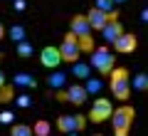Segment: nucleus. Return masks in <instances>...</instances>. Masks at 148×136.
Here are the masks:
<instances>
[{
  "label": "nucleus",
  "mask_w": 148,
  "mask_h": 136,
  "mask_svg": "<svg viewBox=\"0 0 148 136\" xmlns=\"http://www.w3.org/2000/svg\"><path fill=\"white\" fill-rule=\"evenodd\" d=\"M109 119H111V126H114V136H128V131L133 126V119H136V109L123 104V106L111 111Z\"/></svg>",
  "instance_id": "obj_1"
},
{
  "label": "nucleus",
  "mask_w": 148,
  "mask_h": 136,
  "mask_svg": "<svg viewBox=\"0 0 148 136\" xmlns=\"http://www.w3.org/2000/svg\"><path fill=\"white\" fill-rule=\"evenodd\" d=\"M109 79H111V92L119 101H128L131 99V82H128V69L126 67H114L109 72Z\"/></svg>",
  "instance_id": "obj_2"
},
{
  "label": "nucleus",
  "mask_w": 148,
  "mask_h": 136,
  "mask_svg": "<svg viewBox=\"0 0 148 136\" xmlns=\"http://www.w3.org/2000/svg\"><path fill=\"white\" fill-rule=\"evenodd\" d=\"M89 64H91L99 74L109 77V72L114 69V55H111L109 47H94V50L89 52Z\"/></svg>",
  "instance_id": "obj_3"
},
{
  "label": "nucleus",
  "mask_w": 148,
  "mask_h": 136,
  "mask_svg": "<svg viewBox=\"0 0 148 136\" xmlns=\"http://www.w3.org/2000/svg\"><path fill=\"white\" fill-rule=\"evenodd\" d=\"M59 57H62V62H77V59H82V50H79V45H77V37L72 35V32H67L64 35V40H62V45H59Z\"/></svg>",
  "instance_id": "obj_4"
},
{
  "label": "nucleus",
  "mask_w": 148,
  "mask_h": 136,
  "mask_svg": "<svg viewBox=\"0 0 148 136\" xmlns=\"http://www.w3.org/2000/svg\"><path fill=\"white\" fill-rule=\"evenodd\" d=\"M84 126H86V116H82V114H62L57 119V129L62 131V134H72V131H84Z\"/></svg>",
  "instance_id": "obj_5"
},
{
  "label": "nucleus",
  "mask_w": 148,
  "mask_h": 136,
  "mask_svg": "<svg viewBox=\"0 0 148 136\" xmlns=\"http://www.w3.org/2000/svg\"><path fill=\"white\" fill-rule=\"evenodd\" d=\"M111 111H114V104H111L109 99H94V104H91L89 109V116H86V121H94V124H101V121H106L111 116Z\"/></svg>",
  "instance_id": "obj_6"
},
{
  "label": "nucleus",
  "mask_w": 148,
  "mask_h": 136,
  "mask_svg": "<svg viewBox=\"0 0 148 136\" xmlns=\"http://www.w3.org/2000/svg\"><path fill=\"white\" fill-rule=\"evenodd\" d=\"M111 45H114V50H116L119 55H131V52H136V47H138V37L133 35V32H121Z\"/></svg>",
  "instance_id": "obj_7"
},
{
  "label": "nucleus",
  "mask_w": 148,
  "mask_h": 136,
  "mask_svg": "<svg viewBox=\"0 0 148 136\" xmlns=\"http://www.w3.org/2000/svg\"><path fill=\"white\" fill-rule=\"evenodd\" d=\"M40 62H42L47 69H57L59 64H62L59 50L54 47V45H47V47H42V52H40Z\"/></svg>",
  "instance_id": "obj_8"
},
{
  "label": "nucleus",
  "mask_w": 148,
  "mask_h": 136,
  "mask_svg": "<svg viewBox=\"0 0 148 136\" xmlns=\"http://www.w3.org/2000/svg\"><path fill=\"white\" fill-rule=\"evenodd\" d=\"M69 32H72L74 37H89L91 27H89V22H86L84 15H74L72 20H69Z\"/></svg>",
  "instance_id": "obj_9"
},
{
  "label": "nucleus",
  "mask_w": 148,
  "mask_h": 136,
  "mask_svg": "<svg viewBox=\"0 0 148 136\" xmlns=\"http://www.w3.org/2000/svg\"><path fill=\"white\" fill-rule=\"evenodd\" d=\"M86 22H89V27L91 30H101V27L109 22V12H104V10H96V8H91L89 12H86Z\"/></svg>",
  "instance_id": "obj_10"
},
{
  "label": "nucleus",
  "mask_w": 148,
  "mask_h": 136,
  "mask_svg": "<svg viewBox=\"0 0 148 136\" xmlns=\"http://www.w3.org/2000/svg\"><path fill=\"white\" fill-rule=\"evenodd\" d=\"M99 32H101V37H104V42H109V45H111V42H114V40L123 32V25H121L119 20H111V22H106Z\"/></svg>",
  "instance_id": "obj_11"
},
{
  "label": "nucleus",
  "mask_w": 148,
  "mask_h": 136,
  "mask_svg": "<svg viewBox=\"0 0 148 136\" xmlns=\"http://www.w3.org/2000/svg\"><path fill=\"white\" fill-rule=\"evenodd\" d=\"M72 77H74V79H86V77H91V64H89V62H82V59L72 62Z\"/></svg>",
  "instance_id": "obj_12"
},
{
  "label": "nucleus",
  "mask_w": 148,
  "mask_h": 136,
  "mask_svg": "<svg viewBox=\"0 0 148 136\" xmlns=\"http://www.w3.org/2000/svg\"><path fill=\"white\" fill-rule=\"evenodd\" d=\"M12 79H15V87H22V89H35L37 87V79L27 72H15Z\"/></svg>",
  "instance_id": "obj_13"
},
{
  "label": "nucleus",
  "mask_w": 148,
  "mask_h": 136,
  "mask_svg": "<svg viewBox=\"0 0 148 136\" xmlns=\"http://www.w3.org/2000/svg\"><path fill=\"white\" fill-rule=\"evenodd\" d=\"M47 84H49V89H62L64 84H67V74L59 72V69H54V72L47 77Z\"/></svg>",
  "instance_id": "obj_14"
},
{
  "label": "nucleus",
  "mask_w": 148,
  "mask_h": 136,
  "mask_svg": "<svg viewBox=\"0 0 148 136\" xmlns=\"http://www.w3.org/2000/svg\"><path fill=\"white\" fill-rule=\"evenodd\" d=\"M15 55H17V57H22V59H30L32 55H35V47L30 45V40H22V42H17V45H15Z\"/></svg>",
  "instance_id": "obj_15"
},
{
  "label": "nucleus",
  "mask_w": 148,
  "mask_h": 136,
  "mask_svg": "<svg viewBox=\"0 0 148 136\" xmlns=\"http://www.w3.org/2000/svg\"><path fill=\"white\" fill-rule=\"evenodd\" d=\"M5 35L10 37L15 45H17V42H22V40H27V30H25L22 25H12L10 30H5Z\"/></svg>",
  "instance_id": "obj_16"
},
{
  "label": "nucleus",
  "mask_w": 148,
  "mask_h": 136,
  "mask_svg": "<svg viewBox=\"0 0 148 136\" xmlns=\"http://www.w3.org/2000/svg\"><path fill=\"white\" fill-rule=\"evenodd\" d=\"M82 87H84L86 94H99L101 89H104V82H101V79H94V77H86Z\"/></svg>",
  "instance_id": "obj_17"
},
{
  "label": "nucleus",
  "mask_w": 148,
  "mask_h": 136,
  "mask_svg": "<svg viewBox=\"0 0 148 136\" xmlns=\"http://www.w3.org/2000/svg\"><path fill=\"white\" fill-rule=\"evenodd\" d=\"M32 134H35V136H49V134H52V126H49V121H47V119L35 121V126H32Z\"/></svg>",
  "instance_id": "obj_18"
},
{
  "label": "nucleus",
  "mask_w": 148,
  "mask_h": 136,
  "mask_svg": "<svg viewBox=\"0 0 148 136\" xmlns=\"http://www.w3.org/2000/svg\"><path fill=\"white\" fill-rule=\"evenodd\" d=\"M12 99H15V87L5 82L3 87H0V104H10Z\"/></svg>",
  "instance_id": "obj_19"
},
{
  "label": "nucleus",
  "mask_w": 148,
  "mask_h": 136,
  "mask_svg": "<svg viewBox=\"0 0 148 136\" xmlns=\"http://www.w3.org/2000/svg\"><path fill=\"white\" fill-rule=\"evenodd\" d=\"M10 136H35V134H32V126L27 124H10Z\"/></svg>",
  "instance_id": "obj_20"
},
{
  "label": "nucleus",
  "mask_w": 148,
  "mask_h": 136,
  "mask_svg": "<svg viewBox=\"0 0 148 136\" xmlns=\"http://www.w3.org/2000/svg\"><path fill=\"white\" fill-rule=\"evenodd\" d=\"M133 89H136V92H146L148 89V77L143 72H138L136 77H133Z\"/></svg>",
  "instance_id": "obj_21"
},
{
  "label": "nucleus",
  "mask_w": 148,
  "mask_h": 136,
  "mask_svg": "<svg viewBox=\"0 0 148 136\" xmlns=\"http://www.w3.org/2000/svg\"><path fill=\"white\" fill-rule=\"evenodd\" d=\"M12 101H15L20 109H30V106H32V97L27 94V92H22V94H15V99H12Z\"/></svg>",
  "instance_id": "obj_22"
},
{
  "label": "nucleus",
  "mask_w": 148,
  "mask_h": 136,
  "mask_svg": "<svg viewBox=\"0 0 148 136\" xmlns=\"http://www.w3.org/2000/svg\"><path fill=\"white\" fill-rule=\"evenodd\" d=\"M0 124H3V126H10V124H15V114H12L10 109L0 111Z\"/></svg>",
  "instance_id": "obj_23"
},
{
  "label": "nucleus",
  "mask_w": 148,
  "mask_h": 136,
  "mask_svg": "<svg viewBox=\"0 0 148 136\" xmlns=\"http://www.w3.org/2000/svg\"><path fill=\"white\" fill-rule=\"evenodd\" d=\"M96 10H104V12H111L114 10V0H96Z\"/></svg>",
  "instance_id": "obj_24"
},
{
  "label": "nucleus",
  "mask_w": 148,
  "mask_h": 136,
  "mask_svg": "<svg viewBox=\"0 0 148 136\" xmlns=\"http://www.w3.org/2000/svg\"><path fill=\"white\" fill-rule=\"evenodd\" d=\"M12 8H15L17 12H25V10H27V3H25V0H15V3H12Z\"/></svg>",
  "instance_id": "obj_25"
},
{
  "label": "nucleus",
  "mask_w": 148,
  "mask_h": 136,
  "mask_svg": "<svg viewBox=\"0 0 148 136\" xmlns=\"http://www.w3.org/2000/svg\"><path fill=\"white\" fill-rule=\"evenodd\" d=\"M146 20H148V10L143 8V10H141V22H146Z\"/></svg>",
  "instance_id": "obj_26"
},
{
  "label": "nucleus",
  "mask_w": 148,
  "mask_h": 136,
  "mask_svg": "<svg viewBox=\"0 0 148 136\" xmlns=\"http://www.w3.org/2000/svg\"><path fill=\"white\" fill-rule=\"evenodd\" d=\"M0 40H5V25L0 22Z\"/></svg>",
  "instance_id": "obj_27"
},
{
  "label": "nucleus",
  "mask_w": 148,
  "mask_h": 136,
  "mask_svg": "<svg viewBox=\"0 0 148 136\" xmlns=\"http://www.w3.org/2000/svg\"><path fill=\"white\" fill-rule=\"evenodd\" d=\"M5 84V74H3V69H0V87Z\"/></svg>",
  "instance_id": "obj_28"
},
{
  "label": "nucleus",
  "mask_w": 148,
  "mask_h": 136,
  "mask_svg": "<svg viewBox=\"0 0 148 136\" xmlns=\"http://www.w3.org/2000/svg\"><path fill=\"white\" fill-rule=\"evenodd\" d=\"M64 136H79V134H77V131H72V134H64Z\"/></svg>",
  "instance_id": "obj_29"
},
{
  "label": "nucleus",
  "mask_w": 148,
  "mask_h": 136,
  "mask_svg": "<svg viewBox=\"0 0 148 136\" xmlns=\"http://www.w3.org/2000/svg\"><path fill=\"white\" fill-rule=\"evenodd\" d=\"M114 3H128V0H114Z\"/></svg>",
  "instance_id": "obj_30"
},
{
  "label": "nucleus",
  "mask_w": 148,
  "mask_h": 136,
  "mask_svg": "<svg viewBox=\"0 0 148 136\" xmlns=\"http://www.w3.org/2000/svg\"><path fill=\"white\" fill-rule=\"evenodd\" d=\"M94 136H104V134H94Z\"/></svg>",
  "instance_id": "obj_31"
}]
</instances>
